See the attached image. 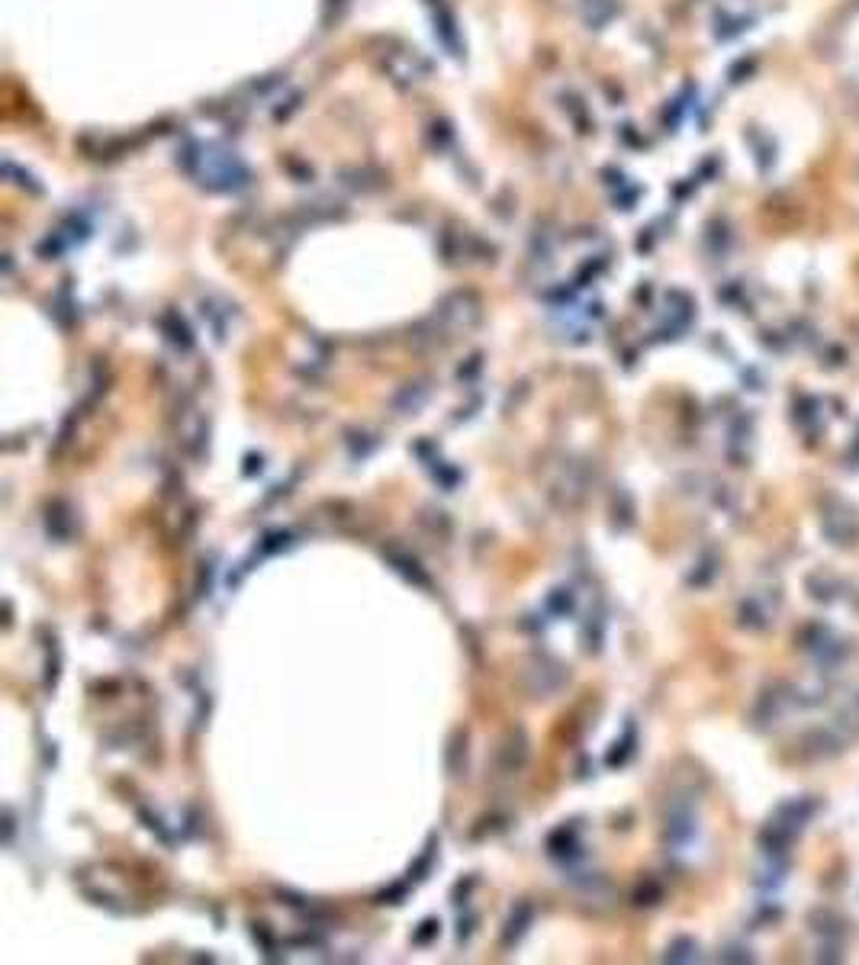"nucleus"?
Here are the masks:
<instances>
[{
    "label": "nucleus",
    "mask_w": 859,
    "mask_h": 965,
    "mask_svg": "<svg viewBox=\"0 0 859 965\" xmlns=\"http://www.w3.org/2000/svg\"><path fill=\"white\" fill-rule=\"evenodd\" d=\"M184 168L200 177L210 190H239L248 184V168L229 152H216L213 145H194L184 152Z\"/></svg>",
    "instance_id": "1"
},
{
    "label": "nucleus",
    "mask_w": 859,
    "mask_h": 965,
    "mask_svg": "<svg viewBox=\"0 0 859 965\" xmlns=\"http://www.w3.org/2000/svg\"><path fill=\"white\" fill-rule=\"evenodd\" d=\"M618 13V0H580V17L589 29H605Z\"/></svg>",
    "instance_id": "2"
}]
</instances>
